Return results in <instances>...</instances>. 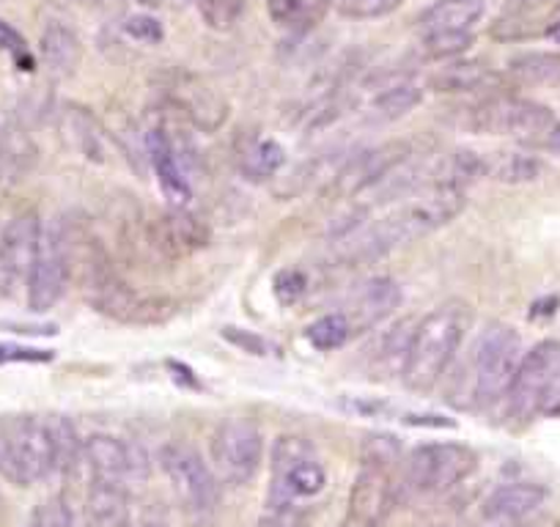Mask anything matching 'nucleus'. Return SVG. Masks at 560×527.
Masks as SVG:
<instances>
[{
  "label": "nucleus",
  "mask_w": 560,
  "mask_h": 527,
  "mask_svg": "<svg viewBox=\"0 0 560 527\" xmlns=\"http://www.w3.org/2000/svg\"><path fill=\"white\" fill-rule=\"evenodd\" d=\"M94 308L124 325H163L176 311V303L160 294H143L118 278L91 297Z\"/></svg>",
  "instance_id": "16"
},
{
  "label": "nucleus",
  "mask_w": 560,
  "mask_h": 527,
  "mask_svg": "<svg viewBox=\"0 0 560 527\" xmlns=\"http://www.w3.org/2000/svg\"><path fill=\"white\" fill-rule=\"evenodd\" d=\"M147 160L152 163L154 176H158L160 190L171 201V207H185L190 203V179H187L185 168H182L179 157H176L174 132L165 121L152 124L147 129Z\"/></svg>",
  "instance_id": "20"
},
{
  "label": "nucleus",
  "mask_w": 560,
  "mask_h": 527,
  "mask_svg": "<svg viewBox=\"0 0 560 527\" xmlns=\"http://www.w3.org/2000/svg\"><path fill=\"white\" fill-rule=\"evenodd\" d=\"M132 527H168V522H165L160 514H143V516H135Z\"/></svg>",
  "instance_id": "43"
},
{
  "label": "nucleus",
  "mask_w": 560,
  "mask_h": 527,
  "mask_svg": "<svg viewBox=\"0 0 560 527\" xmlns=\"http://www.w3.org/2000/svg\"><path fill=\"white\" fill-rule=\"evenodd\" d=\"M509 74L522 85H560V52H522L509 61Z\"/></svg>",
  "instance_id": "32"
},
{
  "label": "nucleus",
  "mask_w": 560,
  "mask_h": 527,
  "mask_svg": "<svg viewBox=\"0 0 560 527\" xmlns=\"http://www.w3.org/2000/svg\"><path fill=\"white\" fill-rule=\"evenodd\" d=\"M0 52L12 58L20 69H34V56H31V47L25 42V36L20 34L14 25H9L7 20H0Z\"/></svg>",
  "instance_id": "39"
},
{
  "label": "nucleus",
  "mask_w": 560,
  "mask_h": 527,
  "mask_svg": "<svg viewBox=\"0 0 560 527\" xmlns=\"http://www.w3.org/2000/svg\"><path fill=\"white\" fill-rule=\"evenodd\" d=\"M470 45H472V34L423 36V50H427L429 58H438V61H445V58H459Z\"/></svg>",
  "instance_id": "40"
},
{
  "label": "nucleus",
  "mask_w": 560,
  "mask_h": 527,
  "mask_svg": "<svg viewBox=\"0 0 560 527\" xmlns=\"http://www.w3.org/2000/svg\"><path fill=\"white\" fill-rule=\"evenodd\" d=\"M305 292H308V278L298 267H289V270L275 278V297L283 305H294L298 300L305 297Z\"/></svg>",
  "instance_id": "41"
},
{
  "label": "nucleus",
  "mask_w": 560,
  "mask_h": 527,
  "mask_svg": "<svg viewBox=\"0 0 560 527\" xmlns=\"http://www.w3.org/2000/svg\"><path fill=\"white\" fill-rule=\"evenodd\" d=\"M483 12H487L483 0H438L418 17L420 36L472 34Z\"/></svg>",
  "instance_id": "25"
},
{
  "label": "nucleus",
  "mask_w": 560,
  "mask_h": 527,
  "mask_svg": "<svg viewBox=\"0 0 560 527\" xmlns=\"http://www.w3.org/2000/svg\"><path fill=\"white\" fill-rule=\"evenodd\" d=\"M121 31L129 42H135V45H149V47L160 45L165 36L163 23H160L158 17H152V14H129V17L124 20Z\"/></svg>",
  "instance_id": "36"
},
{
  "label": "nucleus",
  "mask_w": 560,
  "mask_h": 527,
  "mask_svg": "<svg viewBox=\"0 0 560 527\" xmlns=\"http://www.w3.org/2000/svg\"><path fill=\"white\" fill-rule=\"evenodd\" d=\"M163 96L165 110L171 116L201 129V132H214L229 118V105H225L223 96L196 74L174 72L168 83L163 85Z\"/></svg>",
  "instance_id": "12"
},
{
  "label": "nucleus",
  "mask_w": 560,
  "mask_h": 527,
  "mask_svg": "<svg viewBox=\"0 0 560 527\" xmlns=\"http://www.w3.org/2000/svg\"><path fill=\"white\" fill-rule=\"evenodd\" d=\"M415 149L409 143H385V147L369 149V152L354 154L352 160L343 163V168L338 171L336 179H332L330 192L338 198H358L365 196L369 190H374L398 163L412 154Z\"/></svg>",
  "instance_id": "15"
},
{
  "label": "nucleus",
  "mask_w": 560,
  "mask_h": 527,
  "mask_svg": "<svg viewBox=\"0 0 560 527\" xmlns=\"http://www.w3.org/2000/svg\"><path fill=\"white\" fill-rule=\"evenodd\" d=\"M42 223L36 209L14 214L0 231V276L3 281H28V272L42 245Z\"/></svg>",
  "instance_id": "17"
},
{
  "label": "nucleus",
  "mask_w": 560,
  "mask_h": 527,
  "mask_svg": "<svg viewBox=\"0 0 560 527\" xmlns=\"http://www.w3.org/2000/svg\"><path fill=\"white\" fill-rule=\"evenodd\" d=\"M135 514L124 483H89L85 527H132Z\"/></svg>",
  "instance_id": "27"
},
{
  "label": "nucleus",
  "mask_w": 560,
  "mask_h": 527,
  "mask_svg": "<svg viewBox=\"0 0 560 527\" xmlns=\"http://www.w3.org/2000/svg\"><path fill=\"white\" fill-rule=\"evenodd\" d=\"M69 281H72V272H69L67 247H63L58 220H52V223H45L39 253L28 272V308L34 314L50 311L63 297Z\"/></svg>",
  "instance_id": "13"
},
{
  "label": "nucleus",
  "mask_w": 560,
  "mask_h": 527,
  "mask_svg": "<svg viewBox=\"0 0 560 527\" xmlns=\"http://www.w3.org/2000/svg\"><path fill=\"white\" fill-rule=\"evenodd\" d=\"M404 0H341L338 12L349 20H380L396 12Z\"/></svg>",
  "instance_id": "38"
},
{
  "label": "nucleus",
  "mask_w": 560,
  "mask_h": 527,
  "mask_svg": "<svg viewBox=\"0 0 560 527\" xmlns=\"http://www.w3.org/2000/svg\"><path fill=\"white\" fill-rule=\"evenodd\" d=\"M327 487V470L314 445L298 434H283L272 445V481L269 500L311 503Z\"/></svg>",
  "instance_id": "7"
},
{
  "label": "nucleus",
  "mask_w": 560,
  "mask_h": 527,
  "mask_svg": "<svg viewBox=\"0 0 560 527\" xmlns=\"http://www.w3.org/2000/svg\"><path fill=\"white\" fill-rule=\"evenodd\" d=\"M429 85L440 94H478L492 96L503 94V78H500L494 69H489L487 63L478 61H454L448 67H443L440 72H434L429 78Z\"/></svg>",
  "instance_id": "23"
},
{
  "label": "nucleus",
  "mask_w": 560,
  "mask_h": 527,
  "mask_svg": "<svg viewBox=\"0 0 560 527\" xmlns=\"http://www.w3.org/2000/svg\"><path fill=\"white\" fill-rule=\"evenodd\" d=\"M418 321L415 319H401L396 325H390V330L382 332L376 338V343L371 347L369 365L374 374L382 376H398L404 374V365H407L409 347H412V332Z\"/></svg>",
  "instance_id": "28"
},
{
  "label": "nucleus",
  "mask_w": 560,
  "mask_h": 527,
  "mask_svg": "<svg viewBox=\"0 0 560 527\" xmlns=\"http://www.w3.org/2000/svg\"><path fill=\"white\" fill-rule=\"evenodd\" d=\"M160 467H163L165 478H168L171 489H174L176 503L185 511L187 519H212L220 503V487L207 461L190 445L174 443L160 450Z\"/></svg>",
  "instance_id": "8"
},
{
  "label": "nucleus",
  "mask_w": 560,
  "mask_h": 527,
  "mask_svg": "<svg viewBox=\"0 0 560 527\" xmlns=\"http://www.w3.org/2000/svg\"><path fill=\"white\" fill-rule=\"evenodd\" d=\"M520 360L522 341L514 327L498 321L483 327L465 360V374H462L465 393L459 396V405L487 410L505 399Z\"/></svg>",
  "instance_id": "3"
},
{
  "label": "nucleus",
  "mask_w": 560,
  "mask_h": 527,
  "mask_svg": "<svg viewBox=\"0 0 560 527\" xmlns=\"http://www.w3.org/2000/svg\"><path fill=\"white\" fill-rule=\"evenodd\" d=\"M61 124L69 143H72L80 157L96 165H105L110 160V136H107V129L102 127V121L89 107L67 105Z\"/></svg>",
  "instance_id": "24"
},
{
  "label": "nucleus",
  "mask_w": 560,
  "mask_h": 527,
  "mask_svg": "<svg viewBox=\"0 0 560 527\" xmlns=\"http://www.w3.org/2000/svg\"><path fill=\"white\" fill-rule=\"evenodd\" d=\"M135 3H140V7H160V0H135Z\"/></svg>",
  "instance_id": "45"
},
{
  "label": "nucleus",
  "mask_w": 560,
  "mask_h": 527,
  "mask_svg": "<svg viewBox=\"0 0 560 527\" xmlns=\"http://www.w3.org/2000/svg\"><path fill=\"white\" fill-rule=\"evenodd\" d=\"M80 52H83V47H80L78 34L67 23L52 20V23L45 25L39 39V58L42 67L52 80L72 78L78 72Z\"/></svg>",
  "instance_id": "26"
},
{
  "label": "nucleus",
  "mask_w": 560,
  "mask_h": 527,
  "mask_svg": "<svg viewBox=\"0 0 560 527\" xmlns=\"http://www.w3.org/2000/svg\"><path fill=\"white\" fill-rule=\"evenodd\" d=\"M470 305L451 300L427 314L415 325L412 347H409L407 365H404V385L415 393L434 390L448 365L459 354L470 330Z\"/></svg>",
  "instance_id": "2"
},
{
  "label": "nucleus",
  "mask_w": 560,
  "mask_h": 527,
  "mask_svg": "<svg viewBox=\"0 0 560 527\" xmlns=\"http://www.w3.org/2000/svg\"><path fill=\"white\" fill-rule=\"evenodd\" d=\"M483 157V179L503 181V185H525L538 179L541 163L525 152H489Z\"/></svg>",
  "instance_id": "31"
},
{
  "label": "nucleus",
  "mask_w": 560,
  "mask_h": 527,
  "mask_svg": "<svg viewBox=\"0 0 560 527\" xmlns=\"http://www.w3.org/2000/svg\"><path fill=\"white\" fill-rule=\"evenodd\" d=\"M264 456V434L247 418H225L212 434V461L218 476L231 487H245L258 472Z\"/></svg>",
  "instance_id": "10"
},
{
  "label": "nucleus",
  "mask_w": 560,
  "mask_h": 527,
  "mask_svg": "<svg viewBox=\"0 0 560 527\" xmlns=\"http://www.w3.org/2000/svg\"><path fill=\"white\" fill-rule=\"evenodd\" d=\"M509 527H527V525H509Z\"/></svg>",
  "instance_id": "46"
},
{
  "label": "nucleus",
  "mask_w": 560,
  "mask_h": 527,
  "mask_svg": "<svg viewBox=\"0 0 560 527\" xmlns=\"http://www.w3.org/2000/svg\"><path fill=\"white\" fill-rule=\"evenodd\" d=\"M560 374V341H541L522 354L516 374L511 379L505 405L509 418L516 423H527L530 418L541 415L552 382Z\"/></svg>",
  "instance_id": "9"
},
{
  "label": "nucleus",
  "mask_w": 560,
  "mask_h": 527,
  "mask_svg": "<svg viewBox=\"0 0 560 527\" xmlns=\"http://www.w3.org/2000/svg\"><path fill=\"white\" fill-rule=\"evenodd\" d=\"M354 336L352 321L347 319V314H325L316 321H311L308 330H305V341L311 343L319 352H332V349H341L343 343H349V338Z\"/></svg>",
  "instance_id": "33"
},
{
  "label": "nucleus",
  "mask_w": 560,
  "mask_h": 527,
  "mask_svg": "<svg viewBox=\"0 0 560 527\" xmlns=\"http://www.w3.org/2000/svg\"><path fill=\"white\" fill-rule=\"evenodd\" d=\"M330 9L332 0H267V12L272 23L289 34L314 31Z\"/></svg>",
  "instance_id": "30"
},
{
  "label": "nucleus",
  "mask_w": 560,
  "mask_h": 527,
  "mask_svg": "<svg viewBox=\"0 0 560 527\" xmlns=\"http://www.w3.org/2000/svg\"><path fill=\"white\" fill-rule=\"evenodd\" d=\"M25 527H74L72 505H69L63 497L45 500V503L31 514L28 525Z\"/></svg>",
  "instance_id": "37"
},
{
  "label": "nucleus",
  "mask_w": 560,
  "mask_h": 527,
  "mask_svg": "<svg viewBox=\"0 0 560 527\" xmlns=\"http://www.w3.org/2000/svg\"><path fill=\"white\" fill-rule=\"evenodd\" d=\"M398 305H401V286L393 278H371L354 292L347 319L352 321L354 332L374 330L396 314Z\"/></svg>",
  "instance_id": "22"
},
{
  "label": "nucleus",
  "mask_w": 560,
  "mask_h": 527,
  "mask_svg": "<svg viewBox=\"0 0 560 527\" xmlns=\"http://www.w3.org/2000/svg\"><path fill=\"white\" fill-rule=\"evenodd\" d=\"M547 487L533 481H511L494 489L481 505V514L494 525H516L547 503Z\"/></svg>",
  "instance_id": "21"
},
{
  "label": "nucleus",
  "mask_w": 560,
  "mask_h": 527,
  "mask_svg": "<svg viewBox=\"0 0 560 527\" xmlns=\"http://www.w3.org/2000/svg\"><path fill=\"white\" fill-rule=\"evenodd\" d=\"M423 102V89L409 74H380L363 89V118L371 124L396 121Z\"/></svg>",
  "instance_id": "18"
},
{
  "label": "nucleus",
  "mask_w": 560,
  "mask_h": 527,
  "mask_svg": "<svg viewBox=\"0 0 560 527\" xmlns=\"http://www.w3.org/2000/svg\"><path fill=\"white\" fill-rule=\"evenodd\" d=\"M236 163L245 179L250 181H269L283 163H287V154L278 141L267 136H247L240 143V152H236Z\"/></svg>",
  "instance_id": "29"
},
{
  "label": "nucleus",
  "mask_w": 560,
  "mask_h": 527,
  "mask_svg": "<svg viewBox=\"0 0 560 527\" xmlns=\"http://www.w3.org/2000/svg\"><path fill=\"white\" fill-rule=\"evenodd\" d=\"M314 519L311 503H287V500H267V508L258 516L256 527H308Z\"/></svg>",
  "instance_id": "34"
},
{
  "label": "nucleus",
  "mask_w": 560,
  "mask_h": 527,
  "mask_svg": "<svg viewBox=\"0 0 560 527\" xmlns=\"http://www.w3.org/2000/svg\"><path fill=\"white\" fill-rule=\"evenodd\" d=\"M478 470V454L462 443L418 445L404 456L401 472L396 476L398 503L423 497H440L459 487Z\"/></svg>",
  "instance_id": "4"
},
{
  "label": "nucleus",
  "mask_w": 560,
  "mask_h": 527,
  "mask_svg": "<svg viewBox=\"0 0 560 527\" xmlns=\"http://www.w3.org/2000/svg\"><path fill=\"white\" fill-rule=\"evenodd\" d=\"M398 505L396 467L363 461L349 489L341 527H385Z\"/></svg>",
  "instance_id": "11"
},
{
  "label": "nucleus",
  "mask_w": 560,
  "mask_h": 527,
  "mask_svg": "<svg viewBox=\"0 0 560 527\" xmlns=\"http://www.w3.org/2000/svg\"><path fill=\"white\" fill-rule=\"evenodd\" d=\"M149 236L165 258H185L209 245V225L185 207H171L152 220Z\"/></svg>",
  "instance_id": "19"
},
{
  "label": "nucleus",
  "mask_w": 560,
  "mask_h": 527,
  "mask_svg": "<svg viewBox=\"0 0 560 527\" xmlns=\"http://www.w3.org/2000/svg\"><path fill=\"white\" fill-rule=\"evenodd\" d=\"M198 9L207 28L231 31L245 14V0H187Z\"/></svg>",
  "instance_id": "35"
},
{
  "label": "nucleus",
  "mask_w": 560,
  "mask_h": 527,
  "mask_svg": "<svg viewBox=\"0 0 560 527\" xmlns=\"http://www.w3.org/2000/svg\"><path fill=\"white\" fill-rule=\"evenodd\" d=\"M89 483H124L147 476L149 461L135 443H124L116 434H91L83 443V459Z\"/></svg>",
  "instance_id": "14"
},
{
  "label": "nucleus",
  "mask_w": 560,
  "mask_h": 527,
  "mask_svg": "<svg viewBox=\"0 0 560 527\" xmlns=\"http://www.w3.org/2000/svg\"><path fill=\"white\" fill-rule=\"evenodd\" d=\"M0 476L18 487L56 478L47 415L0 418Z\"/></svg>",
  "instance_id": "5"
},
{
  "label": "nucleus",
  "mask_w": 560,
  "mask_h": 527,
  "mask_svg": "<svg viewBox=\"0 0 560 527\" xmlns=\"http://www.w3.org/2000/svg\"><path fill=\"white\" fill-rule=\"evenodd\" d=\"M547 36H549V39L560 42V23H552V25H549V28H547Z\"/></svg>",
  "instance_id": "44"
},
{
  "label": "nucleus",
  "mask_w": 560,
  "mask_h": 527,
  "mask_svg": "<svg viewBox=\"0 0 560 527\" xmlns=\"http://www.w3.org/2000/svg\"><path fill=\"white\" fill-rule=\"evenodd\" d=\"M52 352L36 347H20V343H0V365L7 363H47Z\"/></svg>",
  "instance_id": "42"
},
{
  "label": "nucleus",
  "mask_w": 560,
  "mask_h": 527,
  "mask_svg": "<svg viewBox=\"0 0 560 527\" xmlns=\"http://www.w3.org/2000/svg\"><path fill=\"white\" fill-rule=\"evenodd\" d=\"M462 124L478 136L514 138V141L544 149V141L555 129L558 118L547 105L503 91V94L483 96L476 105L467 107Z\"/></svg>",
  "instance_id": "6"
},
{
  "label": "nucleus",
  "mask_w": 560,
  "mask_h": 527,
  "mask_svg": "<svg viewBox=\"0 0 560 527\" xmlns=\"http://www.w3.org/2000/svg\"><path fill=\"white\" fill-rule=\"evenodd\" d=\"M467 207V190L456 185H423L420 190H415L412 196H407V201L390 212L387 218L363 225V245L369 261L387 256L396 247L409 245V242H418L423 236L434 234L443 225L454 223Z\"/></svg>",
  "instance_id": "1"
}]
</instances>
